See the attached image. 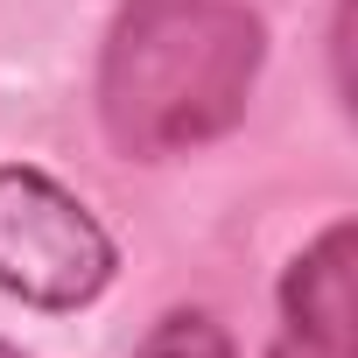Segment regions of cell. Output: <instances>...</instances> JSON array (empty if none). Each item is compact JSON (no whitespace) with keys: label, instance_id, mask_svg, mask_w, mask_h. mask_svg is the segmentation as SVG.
Here are the masks:
<instances>
[{"label":"cell","instance_id":"obj_1","mask_svg":"<svg viewBox=\"0 0 358 358\" xmlns=\"http://www.w3.org/2000/svg\"><path fill=\"white\" fill-rule=\"evenodd\" d=\"M267 29L246 0H120L99 43V127L127 162L225 141L260 85Z\"/></svg>","mask_w":358,"mask_h":358},{"label":"cell","instance_id":"obj_2","mask_svg":"<svg viewBox=\"0 0 358 358\" xmlns=\"http://www.w3.org/2000/svg\"><path fill=\"white\" fill-rule=\"evenodd\" d=\"M120 274L113 232L78 190L29 162H0V295L29 309H92Z\"/></svg>","mask_w":358,"mask_h":358},{"label":"cell","instance_id":"obj_3","mask_svg":"<svg viewBox=\"0 0 358 358\" xmlns=\"http://www.w3.org/2000/svg\"><path fill=\"white\" fill-rule=\"evenodd\" d=\"M351 253L358 232L351 218L323 225L281 274V323H274V358H358V323H351Z\"/></svg>","mask_w":358,"mask_h":358},{"label":"cell","instance_id":"obj_4","mask_svg":"<svg viewBox=\"0 0 358 358\" xmlns=\"http://www.w3.org/2000/svg\"><path fill=\"white\" fill-rule=\"evenodd\" d=\"M134 358H239V351H232V337L211 309H169V316L148 323Z\"/></svg>","mask_w":358,"mask_h":358},{"label":"cell","instance_id":"obj_5","mask_svg":"<svg viewBox=\"0 0 358 358\" xmlns=\"http://www.w3.org/2000/svg\"><path fill=\"white\" fill-rule=\"evenodd\" d=\"M330 64H337V106H351V0H337V15H330Z\"/></svg>","mask_w":358,"mask_h":358},{"label":"cell","instance_id":"obj_6","mask_svg":"<svg viewBox=\"0 0 358 358\" xmlns=\"http://www.w3.org/2000/svg\"><path fill=\"white\" fill-rule=\"evenodd\" d=\"M0 358H29V351H15V344H8V337H0Z\"/></svg>","mask_w":358,"mask_h":358}]
</instances>
